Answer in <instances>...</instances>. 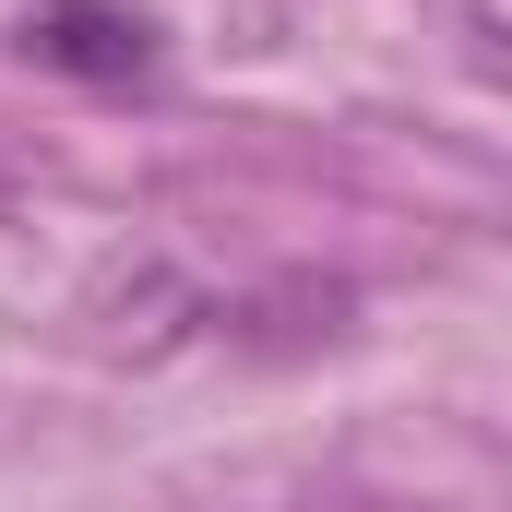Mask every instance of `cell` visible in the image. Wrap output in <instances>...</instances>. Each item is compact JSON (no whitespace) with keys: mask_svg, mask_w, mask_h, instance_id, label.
<instances>
[{"mask_svg":"<svg viewBox=\"0 0 512 512\" xmlns=\"http://www.w3.org/2000/svg\"><path fill=\"white\" fill-rule=\"evenodd\" d=\"M24 60L72 72V84H131V72H155V24L131 0H48V12H24Z\"/></svg>","mask_w":512,"mask_h":512,"instance_id":"6da1fadb","label":"cell"}]
</instances>
